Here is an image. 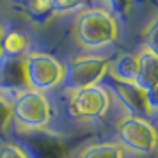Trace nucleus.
<instances>
[{"mask_svg":"<svg viewBox=\"0 0 158 158\" xmlns=\"http://www.w3.org/2000/svg\"><path fill=\"white\" fill-rule=\"evenodd\" d=\"M77 43L85 50H100L112 44L119 36L115 18L103 9H84L77 16L73 27Z\"/></svg>","mask_w":158,"mask_h":158,"instance_id":"1","label":"nucleus"},{"mask_svg":"<svg viewBox=\"0 0 158 158\" xmlns=\"http://www.w3.org/2000/svg\"><path fill=\"white\" fill-rule=\"evenodd\" d=\"M52 105L46 94L27 89L15 98L11 105V117L22 130H43L52 121Z\"/></svg>","mask_w":158,"mask_h":158,"instance_id":"2","label":"nucleus"},{"mask_svg":"<svg viewBox=\"0 0 158 158\" xmlns=\"http://www.w3.org/2000/svg\"><path fill=\"white\" fill-rule=\"evenodd\" d=\"M117 144L130 153L135 155H153L156 149V130L148 119L124 115L115 126Z\"/></svg>","mask_w":158,"mask_h":158,"instance_id":"3","label":"nucleus"},{"mask_svg":"<svg viewBox=\"0 0 158 158\" xmlns=\"http://www.w3.org/2000/svg\"><path fill=\"white\" fill-rule=\"evenodd\" d=\"M23 69L27 85L32 91L46 93L57 85H62L64 66L48 53H27L23 57Z\"/></svg>","mask_w":158,"mask_h":158,"instance_id":"4","label":"nucleus"},{"mask_svg":"<svg viewBox=\"0 0 158 158\" xmlns=\"http://www.w3.org/2000/svg\"><path fill=\"white\" fill-rule=\"evenodd\" d=\"M108 66H110V60L107 57L85 55V57L75 59L68 66H64L62 85L71 94L98 85L108 73Z\"/></svg>","mask_w":158,"mask_h":158,"instance_id":"5","label":"nucleus"},{"mask_svg":"<svg viewBox=\"0 0 158 158\" xmlns=\"http://www.w3.org/2000/svg\"><path fill=\"white\" fill-rule=\"evenodd\" d=\"M110 108L108 91L101 85H94L78 93H73L69 98V114L77 119H94L107 114Z\"/></svg>","mask_w":158,"mask_h":158,"instance_id":"6","label":"nucleus"},{"mask_svg":"<svg viewBox=\"0 0 158 158\" xmlns=\"http://www.w3.org/2000/svg\"><path fill=\"white\" fill-rule=\"evenodd\" d=\"M114 91L115 96L119 98V101L130 112V115L144 119L146 115L155 114L156 107L153 105L149 96L144 93L135 82H115L114 80Z\"/></svg>","mask_w":158,"mask_h":158,"instance_id":"7","label":"nucleus"},{"mask_svg":"<svg viewBox=\"0 0 158 158\" xmlns=\"http://www.w3.org/2000/svg\"><path fill=\"white\" fill-rule=\"evenodd\" d=\"M27 80H25V69H23V57H0V94L9 96L15 94V98L20 93L27 91Z\"/></svg>","mask_w":158,"mask_h":158,"instance_id":"8","label":"nucleus"},{"mask_svg":"<svg viewBox=\"0 0 158 158\" xmlns=\"http://www.w3.org/2000/svg\"><path fill=\"white\" fill-rule=\"evenodd\" d=\"M137 77L135 84L149 96L153 105L156 107V78H158V57L149 50H142L137 53Z\"/></svg>","mask_w":158,"mask_h":158,"instance_id":"9","label":"nucleus"},{"mask_svg":"<svg viewBox=\"0 0 158 158\" xmlns=\"http://www.w3.org/2000/svg\"><path fill=\"white\" fill-rule=\"evenodd\" d=\"M137 66V53H121L115 60H110L108 73L115 82H135Z\"/></svg>","mask_w":158,"mask_h":158,"instance_id":"10","label":"nucleus"},{"mask_svg":"<svg viewBox=\"0 0 158 158\" xmlns=\"http://www.w3.org/2000/svg\"><path fill=\"white\" fill-rule=\"evenodd\" d=\"M29 48V37L22 32H7L2 37V55L6 57H25Z\"/></svg>","mask_w":158,"mask_h":158,"instance_id":"11","label":"nucleus"},{"mask_svg":"<svg viewBox=\"0 0 158 158\" xmlns=\"http://www.w3.org/2000/svg\"><path fill=\"white\" fill-rule=\"evenodd\" d=\"M78 158H126V153L117 142H101L87 146Z\"/></svg>","mask_w":158,"mask_h":158,"instance_id":"12","label":"nucleus"},{"mask_svg":"<svg viewBox=\"0 0 158 158\" xmlns=\"http://www.w3.org/2000/svg\"><path fill=\"white\" fill-rule=\"evenodd\" d=\"M27 13L32 22L43 23L53 15V2L52 0H43V2H30L27 4Z\"/></svg>","mask_w":158,"mask_h":158,"instance_id":"13","label":"nucleus"},{"mask_svg":"<svg viewBox=\"0 0 158 158\" xmlns=\"http://www.w3.org/2000/svg\"><path fill=\"white\" fill-rule=\"evenodd\" d=\"M85 9L84 2H68V0H57L53 2V15H68V13H80Z\"/></svg>","mask_w":158,"mask_h":158,"instance_id":"14","label":"nucleus"},{"mask_svg":"<svg viewBox=\"0 0 158 158\" xmlns=\"http://www.w3.org/2000/svg\"><path fill=\"white\" fill-rule=\"evenodd\" d=\"M156 30H158V20L155 18V20H153V22L149 23V27L146 29V34H144V41H146V44H144V48H146V50H149L151 53H155V55L158 53Z\"/></svg>","mask_w":158,"mask_h":158,"instance_id":"15","label":"nucleus"},{"mask_svg":"<svg viewBox=\"0 0 158 158\" xmlns=\"http://www.w3.org/2000/svg\"><path fill=\"white\" fill-rule=\"evenodd\" d=\"M0 158H29V156L16 144H4L0 148Z\"/></svg>","mask_w":158,"mask_h":158,"instance_id":"16","label":"nucleus"},{"mask_svg":"<svg viewBox=\"0 0 158 158\" xmlns=\"http://www.w3.org/2000/svg\"><path fill=\"white\" fill-rule=\"evenodd\" d=\"M2 37H4V29L0 25V57H2Z\"/></svg>","mask_w":158,"mask_h":158,"instance_id":"17","label":"nucleus"}]
</instances>
